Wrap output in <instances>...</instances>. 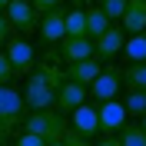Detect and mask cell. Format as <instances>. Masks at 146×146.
Returning a JSON list of instances; mask_svg holds the SVG:
<instances>
[{"instance_id":"obj_28","label":"cell","mask_w":146,"mask_h":146,"mask_svg":"<svg viewBox=\"0 0 146 146\" xmlns=\"http://www.w3.org/2000/svg\"><path fill=\"white\" fill-rule=\"evenodd\" d=\"M93 146H123V143H119V136H103L100 143H93Z\"/></svg>"},{"instance_id":"obj_22","label":"cell","mask_w":146,"mask_h":146,"mask_svg":"<svg viewBox=\"0 0 146 146\" xmlns=\"http://www.w3.org/2000/svg\"><path fill=\"white\" fill-rule=\"evenodd\" d=\"M126 3H129V0H103L100 10L106 13L110 23H113V20H123V13H126Z\"/></svg>"},{"instance_id":"obj_11","label":"cell","mask_w":146,"mask_h":146,"mask_svg":"<svg viewBox=\"0 0 146 146\" xmlns=\"http://www.w3.org/2000/svg\"><path fill=\"white\" fill-rule=\"evenodd\" d=\"M36 33H40V40L43 43H60L66 36V10L63 7H56V10H50V13H43L40 17V27H36Z\"/></svg>"},{"instance_id":"obj_16","label":"cell","mask_w":146,"mask_h":146,"mask_svg":"<svg viewBox=\"0 0 146 146\" xmlns=\"http://www.w3.org/2000/svg\"><path fill=\"white\" fill-rule=\"evenodd\" d=\"M123 56L129 63H146V33H133L123 43Z\"/></svg>"},{"instance_id":"obj_7","label":"cell","mask_w":146,"mask_h":146,"mask_svg":"<svg viewBox=\"0 0 146 146\" xmlns=\"http://www.w3.org/2000/svg\"><path fill=\"white\" fill-rule=\"evenodd\" d=\"M53 100H56V90L46 80H40L36 73H30V76H27V90H23V103H27V110H50Z\"/></svg>"},{"instance_id":"obj_12","label":"cell","mask_w":146,"mask_h":146,"mask_svg":"<svg viewBox=\"0 0 146 146\" xmlns=\"http://www.w3.org/2000/svg\"><path fill=\"white\" fill-rule=\"evenodd\" d=\"M86 96H90V90L86 86H80V83H73V80H66L60 90H56V100H53V106L63 113V116H70L76 106H83L86 103Z\"/></svg>"},{"instance_id":"obj_24","label":"cell","mask_w":146,"mask_h":146,"mask_svg":"<svg viewBox=\"0 0 146 146\" xmlns=\"http://www.w3.org/2000/svg\"><path fill=\"white\" fill-rule=\"evenodd\" d=\"M30 7H33L40 17H43V13H50V10H56V7H60V0H30Z\"/></svg>"},{"instance_id":"obj_17","label":"cell","mask_w":146,"mask_h":146,"mask_svg":"<svg viewBox=\"0 0 146 146\" xmlns=\"http://www.w3.org/2000/svg\"><path fill=\"white\" fill-rule=\"evenodd\" d=\"M106 27H110L106 13H103L100 7H86V36H90V40H96V36L106 33Z\"/></svg>"},{"instance_id":"obj_19","label":"cell","mask_w":146,"mask_h":146,"mask_svg":"<svg viewBox=\"0 0 146 146\" xmlns=\"http://www.w3.org/2000/svg\"><path fill=\"white\" fill-rule=\"evenodd\" d=\"M66 36H86V7L66 10Z\"/></svg>"},{"instance_id":"obj_13","label":"cell","mask_w":146,"mask_h":146,"mask_svg":"<svg viewBox=\"0 0 146 146\" xmlns=\"http://www.w3.org/2000/svg\"><path fill=\"white\" fill-rule=\"evenodd\" d=\"M93 56V40L90 36H63L60 40V60L66 66L80 63V60H90Z\"/></svg>"},{"instance_id":"obj_10","label":"cell","mask_w":146,"mask_h":146,"mask_svg":"<svg viewBox=\"0 0 146 146\" xmlns=\"http://www.w3.org/2000/svg\"><path fill=\"white\" fill-rule=\"evenodd\" d=\"M33 73L40 76V80H46L53 90H60L66 83V70H63V60H60V50H50V53H43L40 60H36Z\"/></svg>"},{"instance_id":"obj_21","label":"cell","mask_w":146,"mask_h":146,"mask_svg":"<svg viewBox=\"0 0 146 146\" xmlns=\"http://www.w3.org/2000/svg\"><path fill=\"white\" fill-rule=\"evenodd\" d=\"M119 143L123 146H146V133L139 129V123H126L119 129Z\"/></svg>"},{"instance_id":"obj_2","label":"cell","mask_w":146,"mask_h":146,"mask_svg":"<svg viewBox=\"0 0 146 146\" xmlns=\"http://www.w3.org/2000/svg\"><path fill=\"white\" fill-rule=\"evenodd\" d=\"M27 119V103H23V93L13 90V86H0V126L13 133L17 126H23Z\"/></svg>"},{"instance_id":"obj_9","label":"cell","mask_w":146,"mask_h":146,"mask_svg":"<svg viewBox=\"0 0 146 146\" xmlns=\"http://www.w3.org/2000/svg\"><path fill=\"white\" fill-rule=\"evenodd\" d=\"M66 123H70V129L76 136H83V139H93L100 133V116H96V106H90V103L76 106L70 116H66Z\"/></svg>"},{"instance_id":"obj_34","label":"cell","mask_w":146,"mask_h":146,"mask_svg":"<svg viewBox=\"0 0 146 146\" xmlns=\"http://www.w3.org/2000/svg\"><path fill=\"white\" fill-rule=\"evenodd\" d=\"M100 3H103V0H100Z\"/></svg>"},{"instance_id":"obj_1","label":"cell","mask_w":146,"mask_h":146,"mask_svg":"<svg viewBox=\"0 0 146 146\" xmlns=\"http://www.w3.org/2000/svg\"><path fill=\"white\" fill-rule=\"evenodd\" d=\"M23 129L27 133H33V136H40L43 143H56V139H63V133L70 129V123H66V116L60 113V110H33L27 119H23Z\"/></svg>"},{"instance_id":"obj_32","label":"cell","mask_w":146,"mask_h":146,"mask_svg":"<svg viewBox=\"0 0 146 146\" xmlns=\"http://www.w3.org/2000/svg\"><path fill=\"white\" fill-rule=\"evenodd\" d=\"M139 129H143V133H146V116H139Z\"/></svg>"},{"instance_id":"obj_5","label":"cell","mask_w":146,"mask_h":146,"mask_svg":"<svg viewBox=\"0 0 146 146\" xmlns=\"http://www.w3.org/2000/svg\"><path fill=\"white\" fill-rule=\"evenodd\" d=\"M119 90H123V70H119V66H103V73L90 83V96L100 100V103L116 100Z\"/></svg>"},{"instance_id":"obj_27","label":"cell","mask_w":146,"mask_h":146,"mask_svg":"<svg viewBox=\"0 0 146 146\" xmlns=\"http://www.w3.org/2000/svg\"><path fill=\"white\" fill-rule=\"evenodd\" d=\"M63 143H66V146H93L90 139H83V136H76L73 129H66V133H63Z\"/></svg>"},{"instance_id":"obj_4","label":"cell","mask_w":146,"mask_h":146,"mask_svg":"<svg viewBox=\"0 0 146 146\" xmlns=\"http://www.w3.org/2000/svg\"><path fill=\"white\" fill-rule=\"evenodd\" d=\"M123 43H126V30L119 27V23H110L106 33L93 40V56L100 63H110L116 53H123Z\"/></svg>"},{"instance_id":"obj_14","label":"cell","mask_w":146,"mask_h":146,"mask_svg":"<svg viewBox=\"0 0 146 146\" xmlns=\"http://www.w3.org/2000/svg\"><path fill=\"white\" fill-rule=\"evenodd\" d=\"M63 70H66V80H73V83H80V86H86V90H90V83L103 73V63L96 60V56H90V60L70 63V66H63Z\"/></svg>"},{"instance_id":"obj_31","label":"cell","mask_w":146,"mask_h":146,"mask_svg":"<svg viewBox=\"0 0 146 146\" xmlns=\"http://www.w3.org/2000/svg\"><path fill=\"white\" fill-rule=\"evenodd\" d=\"M10 3H13V0H0V10H7V7H10Z\"/></svg>"},{"instance_id":"obj_18","label":"cell","mask_w":146,"mask_h":146,"mask_svg":"<svg viewBox=\"0 0 146 146\" xmlns=\"http://www.w3.org/2000/svg\"><path fill=\"white\" fill-rule=\"evenodd\" d=\"M123 86L126 90H146V63L123 66Z\"/></svg>"},{"instance_id":"obj_20","label":"cell","mask_w":146,"mask_h":146,"mask_svg":"<svg viewBox=\"0 0 146 146\" xmlns=\"http://www.w3.org/2000/svg\"><path fill=\"white\" fill-rule=\"evenodd\" d=\"M123 106H126L129 116H146V90H129Z\"/></svg>"},{"instance_id":"obj_15","label":"cell","mask_w":146,"mask_h":146,"mask_svg":"<svg viewBox=\"0 0 146 146\" xmlns=\"http://www.w3.org/2000/svg\"><path fill=\"white\" fill-rule=\"evenodd\" d=\"M119 27L126 30V36L146 33V0H129L126 13H123V20H119Z\"/></svg>"},{"instance_id":"obj_6","label":"cell","mask_w":146,"mask_h":146,"mask_svg":"<svg viewBox=\"0 0 146 146\" xmlns=\"http://www.w3.org/2000/svg\"><path fill=\"white\" fill-rule=\"evenodd\" d=\"M7 20H10V27H13V33H20V36H30L40 27V13L30 7V0H13L7 7Z\"/></svg>"},{"instance_id":"obj_23","label":"cell","mask_w":146,"mask_h":146,"mask_svg":"<svg viewBox=\"0 0 146 146\" xmlns=\"http://www.w3.org/2000/svg\"><path fill=\"white\" fill-rule=\"evenodd\" d=\"M13 80H17V70H13V63L7 60V53L0 50V86H10Z\"/></svg>"},{"instance_id":"obj_26","label":"cell","mask_w":146,"mask_h":146,"mask_svg":"<svg viewBox=\"0 0 146 146\" xmlns=\"http://www.w3.org/2000/svg\"><path fill=\"white\" fill-rule=\"evenodd\" d=\"M13 146H46V143H43L40 136H33V133H27V129H23V133L17 136V143H13Z\"/></svg>"},{"instance_id":"obj_30","label":"cell","mask_w":146,"mask_h":146,"mask_svg":"<svg viewBox=\"0 0 146 146\" xmlns=\"http://www.w3.org/2000/svg\"><path fill=\"white\" fill-rule=\"evenodd\" d=\"M73 7H86V3H90V0H70Z\"/></svg>"},{"instance_id":"obj_33","label":"cell","mask_w":146,"mask_h":146,"mask_svg":"<svg viewBox=\"0 0 146 146\" xmlns=\"http://www.w3.org/2000/svg\"><path fill=\"white\" fill-rule=\"evenodd\" d=\"M46 146H66V143H63V139H56V143H46Z\"/></svg>"},{"instance_id":"obj_8","label":"cell","mask_w":146,"mask_h":146,"mask_svg":"<svg viewBox=\"0 0 146 146\" xmlns=\"http://www.w3.org/2000/svg\"><path fill=\"white\" fill-rule=\"evenodd\" d=\"M96 116H100V133L103 136H113V133H119V129L129 123V113H126V106L119 100H110V103H100L96 106Z\"/></svg>"},{"instance_id":"obj_25","label":"cell","mask_w":146,"mask_h":146,"mask_svg":"<svg viewBox=\"0 0 146 146\" xmlns=\"http://www.w3.org/2000/svg\"><path fill=\"white\" fill-rule=\"evenodd\" d=\"M13 36V27H10V20H7V13H0V50L7 46V40Z\"/></svg>"},{"instance_id":"obj_3","label":"cell","mask_w":146,"mask_h":146,"mask_svg":"<svg viewBox=\"0 0 146 146\" xmlns=\"http://www.w3.org/2000/svg\"><path fill=\"white\" fill-rule=\"evenodd\" d=\"M3 53H7V60L13 63L17 76H30V73H33V66H36V50L30 46L27 36L13 33V36L7 40V46H3Z\"/></svg>"},{"instance_id":"obj_29","label":"cell","mask_w":146,"mask_h":146,"mask_svg":"<svg viewBox=\"0 0 146 146\" xmlns=\"http://www.w3.org/2000/svg\"><path fill=\"white\" fill-rule=\"evenodd\" d=\"M7 136H10V133H7V129H3V126H0V146L7 143Z\"/></svg>"}]
</instances>
